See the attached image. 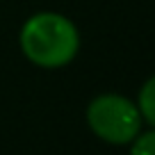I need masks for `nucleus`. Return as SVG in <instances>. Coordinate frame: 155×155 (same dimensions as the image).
<instances>
[{
    "instance_id": "nucleus-1",
    "label": "nucleus",
    "mask_w": 155,
    "mask_h": 155,
    "mask_svg": "<svg viewBox=\"0 0 155 155\" xmlns=\"http://www.w3.org/2000/svg\"><path fill=\"white\" fill-rule=\"evenodd\" d=\"M80 37L75 25L62 14L41 12L25 21L21 30L23 55L44 68H57L68 64L78 53Z\"/></svg>"
},
{
    "instance_id": "nucleus-3",
    "label": "nucleus",
    "mask_w": 155,
    "mask_h": 155,
    "mask_svg": "<svg viewBox=\"0 0 155 155\" xmlns=\"http://www.w3.org/2000/svg\"><path fill=\"white\" fill-rule=\"evenodd\" d=\"M137 110H139V114L144 116L148 123H153V80H148V82L144 84V89H141V94H139V105H137Z\"/></svg>"
},
{
    "instance_id": "nucleus-2",
    "label": "nucleus",
    "mask_w": 155,
    "mask_h": 155,
    "mask_svg": "<svg viewBox=\"0 0 155 155\" xmlns=\"http://www.w3.org/2000/svg\"><path fill=\"white\" fill-rule=\"evenodd\" d=\"M87 121L101 139L110 144H128L139 135L141 114L128 98L105 94L91 101L87 110Z\"/></svg>"
},
{
    "instance_id": "nucleus-4",
    "label": "nucleus",
    "mask_w": 155,
    "mask_h": 155,
    "mask_svg": "<svg viewBox=\"0 0 155 155\" xmlns=\"http://www.w3.org/2000/svg\"><path fill=\"white\" fill-rule=\"evenodd\" d=\"M132 155H153V132L137 137L135 146H132Z\"/></svg>"
}]
</instances>
